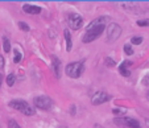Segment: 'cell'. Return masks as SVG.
<instances>
[{"label": "cell", "mask_w": 149, "mask_h": 128, "mask_svg": "<svg viewBox=\"0 0 149 128\" xmlns=\"http://www.w3.org/2000/svg\"><path fill=\"white\" fill-rule=\"evenodd\" d=\"M8 106H10L11 108L16 110V111H20V112H22L24 115H27V116L34 115V110L32 108L31 104H29L28 102H25V100L13 99V100H11L10 103H8Z\"/></svg>", "instance_id": "cell-1"}, {"label": "cell", "mask_w": 149, "mask_h": 128, "mask_svg": "<svg viewBox=\"0 0 149 128\" xmlns=\"http://www.w3.org/2000/svg\"><path fill=\"white\" fill-rule=\"evenodd\" d=\"M83 69H84L83 62H71L65 67V71L70 78H79L82 73H83Z\"/></svg>", "instance_id": "cell-2"}, {"label": "cell", "mask_w": 149, "mask_h": 128, "mask_svg": "<svg viewBox=\"0 0 149 128\" xmlns=\"http://www.w3.org/2000/svg\"><path fill=\"white\" fill-rule=\"evenodd\" d=\"M104 28H106V25H98V27H95V28L87 29L86 33L83 35V38H82V41L87 44V42H91V41L96 40V38L99 37V36L102 35L103 32H104Z\"/></svg>", "instance_id": "cell-3"}, {"label": "cell", "mask_w": 149, "mask_h": 128, "mask_svg": "<svg viewBox=\"0 0 149 128\" xmlns=\"http://www.w3.org/2000/svg\"><path fill=\"white\" fill-rule=\"evenodd\" d=\"M34 106L40 110H44V111H49L53 107V100L52 98L46 97V95H41V97H36L33 99Z\"/></svg>", "instance_id": "cell-4"}, {"label": "cell", "mask_w": 149, "mask_h": 128, "mask_svg": "<svg viewBox=\"0 0 149 128\" xmlns=\"http://www.w3.org/2000/svg\"><path fill=\"white\" fill-rule=\"evenodd\" d=\"M121 35V28L119 24L115 22H111V24L107 27V41L108 42H114L116 41Z\"/></svg>", "instance_id": "cell-5"}, {"label": "cell", "mask_w": 149, "mask_h": 128, "mask_svg": "<svg viewBox=\"0 0 149 128\" xmlns=\"http://www.w3.org/2000/svg\"><path fill=\"white\" fill-rule=\"evenodd\" d=\"M115 123L124 128H140V123L137 122L136 119H132V118H118L115 119Z\"/></svg>", "instance_id": "cell-6"}, {"label": "cell", "mask_w": 149, "mask_h": 128, "mask_svg": "<svg viewBox=\"0 0 149 128\" xmlns=\"http://www.w3.org/2000/svg\"><path fill=\"white\" fill-rule=\"evenodd\" d=\"M110 99H111V97H110L107 93H104V91H98V93H95L93 97H91V103H93L94 106H99V104L108 102Z\"/></svg>", "instance_id": "cell-7"}, {"label": "cell", "mask_w": 149, "mask_h": 128, "mask_svg": "<svg viewBox=\"0 0 149 128\" xmlns=\"http://www.w3.org/2000/svg\"><path fill=\"white\" fill-rule=\"evenodd\" d=\"M67 22H69V27H70L73 31H78V29L83 25V19H82L78 13H71V15L69 16Z\"/></svg>", "instance_id": "cell-8"}, {"label": "cell", "mask_w": 149, "mask_h": 128, "mask_svg": "<svg viewBox=\"0 0 149 128\" xmlns=\"http://www.w3.org/2000/svg\"><path fill=\"white\" fill-rule=\"evenodd\" d=\"M52 70L54 73V77L57 79L61 78V71H62V66H61V61L58 57L52 56Z\"/></svg>", "instance_id": "cell-9"}, {"label": "cell", "mask_w": 149, "mask_h": 128, "mask_svg": "<svg viewBox=\"0 0 149 128\" xmlns=\"http://www.w3.org/2000/svg\"><path fill=\"white\" fill-rule=\"evenodd\" d=\"M108 21H110V17H108V16H100V17H98V19L93 20L90 24L87 25L86 31H87V29H91V28H95V27H98V25H106Z\"/></svg>", "instance_id": "cell-10"}, {"label": "cell", "mask_w": 149, "mask_h": 128, "mask_svg": "<svg viewBox=\"0 0 149 128\" xmlns=\"http://www.w3.org/2000/svg\"><path fill=\"white\" fill-rule=\"evenodd\" d=\"M22 10H24V12L29 13V15H38V13H41V7L38 5H32V4H25V5H22Z\"/></svg>", "instance_id": "cell-11"}, {"label": "cell", "mask_w": 149, "mask_h": 128, "mask_svg": "<svg viewBox=\"0 0 149 128\" xmlns=\"http://www.w3.org/2000/svg\"><path fill=\"white\" fill-rule=\"evenodd\" d=\"M131 65H132L131 61H124V62H121L120 65H119V73H120L123 77H129L131 71L128 70V67H129Z\"/></svg>", "instance_id": "cell-12"}, {"label": "cell", "mask_w": 149, "mask_h": 128, "mask_svg": "<svg viewBox=\"0 0 149 128\" xmlns=\"http://www.w3.org/2000/svg\"><path fill=\"white\" fill-rule=\"evenodd\" d=\"M63 36H65V41H66V50L70 52L73 49V41H71V35H70V31L65 29L63 32Z\"/></svg>", "instance_id": "cell-13"}, {"label": "cell", "mask_w": 149, "mask_h": 128, "mask_svg": "<svg viewBox=\"0 0 149 128\" xmlns=\"http://www.w3.org/2000/svg\"><path fill=\"white\" fill-rule=\"evenodd\" d=\"M3 49H4V52H5V53H10L11 52V44H10V40H8V38L7 37H4V40H3Z\"/></svg>", "instance_id": "cell-14"}, {"label": "cell", "mask_w": 149, "mask_h": 128, "mask_svg": "<svg viewBox=\"0 0 149 128\" xmlns=\"http://www.w3.org/2000/svg\"><path fill=\"white\" fill-rule=\"evenodd\" d=\"M15 81H16L15 74H8V77H7V84H8L10 87H12L13 84H15Z\"/></svg>", "instance_id": "cell-15"}, {"label": "cell", "mask_w": 149, "mask_h": 128, "mask_svg": "<svg viewBox=\"0 0 149 128\" xmlns=\"http://www.w3.org/2000/svg\"><path fill=\"white\" fill-rule=\"evenodd\" d=\"M131 42L133 45H140L143 42V37H141V36H133V37L131 38Z\"/></svg>", "instance_id": "cell-16"}, {"label": "cell", "mask_w": 149, "mask_h": 128, "mask_svg": "<svg viewBox=\"0 0 149 128\" xmlns=\"http://www.w3.org/2000/svg\"><path fill=\"white\" fill-rule=\"evenodd\" d=\"M13 53H15V58H13V61H15L16 63H19L20 61H21V58H22V54L20 53V52H19L17 49L13 50Z\"/></svg>", "instance_id": "cell-17"}, {"label": "cell", "mask_w": 149, "mask_h": 128, "mask_svg": "<svg viewBox=\"0 0 149 128\" xmlns=\"http://www.w3.org/2000/svg\"><path fill=\"white\" fill-rule=\"evenodd\" d=\"M19 28L21 29V31H25V32L31 31V27H29L27 22H24V21H19Z\"/></svg>", "instance_id": "cell-18"}, {"label": "cell", "mask_w": 149, "mask_h": 128, "mask_svg": "<svg viewBox=\"0 0 149 128\" xmlns=\"http://www.w3.org/2000/svg\"><path fill=\"white\" fill-rule=\"evenodd\" d=\"M124 53L128 54V56H132V54H133V49H132L131 45H128V44L124 45Z\"/></svg>", "instance_id": "cell-19"}, {"label": "cell", "mask_w": 149, "mask_h": 128, "mask_svg": "<svg viewBox=\"0 0 149 128\" xmlns=\"http://www.w3.org/2000/svg\"><path fill=\"white\" fill-rule=\"evenodd\" d=\"M139 27H149V19H144V20H137L136 22Z\"/></svg>", "instance_id": "cell-20"}, {"label": "cell", "mask_w": 149, "mask_h": 128, "mask_svg": "<svg viewBox=\"0 0 149 128\" xmlns=\"http://www.w3.org/2000/svg\"><path fill=\"white\" fill-rule=\"evenodd\" d=\"M112 112L115 114V115H118V116H121V115H124L125 114V111H124V108H114L112 110Z\"/></svg>", "instance_id": "cell-21"}, {"label": "cell", "mask_w": 149, "mask_h": 128, "mask_svg": "<svg viewBox=\"0 0 149 128\" xmlns=\"http://www.w3.org/2000/svg\"><path fill=\"white\" fill-rule=\"evenodd\" d=\"M106 65H107V66H111V67H114V66L116 65V62L111 58V57H107V58H106Z\"/></svg>", "instance_id": "cell-22"}, {"label": "cell", "mask_w": 149, "mask_h": 128, "mask_svg": "<svg viewBox=\"0 0 149 128\" xmlns=\"http://www.w3.org/2000/svg\"><path fill=\"white\" fill-rule=\"evenodd\" d=\"M8 128H21V127L17 124V122H15V120H10V122H8Z\"/></svg>", "instance_id": "cell-23"}, {"label": "cell", "mask_w": 149, "mask_h": 128, "mask_svg": "<svg viewBox=\"0 0 149 128\" xmlns=\"http://www.w3.org/2000/svg\"><path fill=\"white\" fill-rule=\"evenodd\" d=\"M143 84H144V86H148V87H149V75H145V77H144Z\"/></svg>", "instance_id": "cell-24"}, {"label": "cell", "mask_w": 149, "mask_h": 128, "mask_svg": "<svg viewBox=\"0 0 149 128\" xmlns=\"http://www.w3.org/2000/svg\"><path fill=\"white\" fill-rule=\"evenodd\" d=\"M4 65H5V59H4L3 56H0V69H3Z\"/></svg>", "instance_id": "cell-25"}, {"label": "cell", "mask_w": 149, "mask_h": 128, "mask_svg": "<svg viewBox=\"0 0 149 128\" xmlns=\"http://www.w3.org/2000/svg\"><path fill=\"white\" fill-rule=\"evenodd\" d=\"M95 128H103V127H102V125H99V124H96V125H95Z\"/></svg>", "instance_id": "cell-26"}, {"label": "cell", "mask_w": 149, "mask_h": 128, "mask_svg": "<svg viewBox=\"0 0 149 128\" xmlns=\"http://www.w3.org/2000/svg\"><path fill=\"white\" fill-rule=\"evenodd\" d=\"M145 124H146V127H149V120H146V122H145Z\"/></svg>", "instance_id": "cell-27"}, {"label": "cell", "mask_w": 149, "mask_h": 128, "mask_svg": "<svg viewBox=\"0 0 149 128\" xmlns=\"http://www.w3.org/2000/svg\"><path fill=\"white\" fill-rule=\"evenodd\" d=\"M0 86H1V74H0Z\"/></svg>", "instance_id": "cell-28"}, {"label": "cell", "mask_w": 149, "mask_h": 128, "mask_svg": "<svg viewBox=\"0 0 149 128\" xmlns=\"http://www.w3.org/2000/svg\"><path fill=\"white\" fill-rule=\"evenodd\" d=\"M148 98H149V94H148Z\"/></svg>", "instance_id": "cell-29"}, {"label": "cell", "mask_w": 149, "mask_h": 128, "mask_svg": "<svg viewBox=\"0 0 149 128\" xmlns=\"http://www.w3.org/2000/svg\"><path fill=\"white\" fill-rule=\"evenodd\" d=\"M61 128H63V127H61Z\"/></svg>", "instance_id": "cell-30"}]
</instances>
